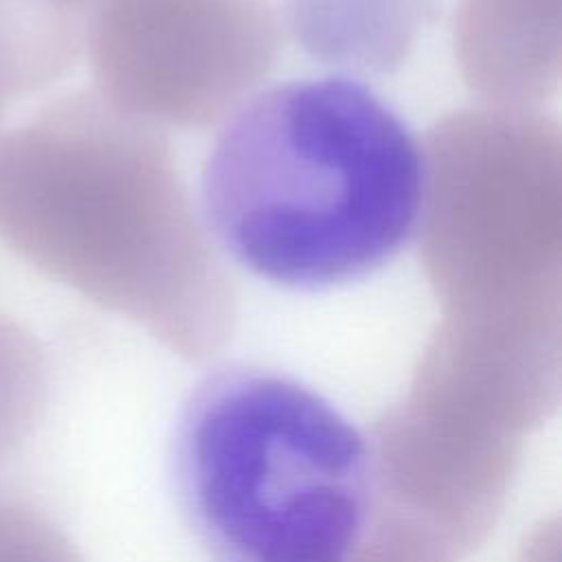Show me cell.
Returning a JSON list of instances; mask_svg holds the SVG:
<instances>
[{"label":"cell","instance_id":"1","mask_svg":"<svg viewBox=\"0 0 562 562\" xmlns=\"http://www.w3.org/2000/svg\"><path fill=\"white\" fill-rule=\"evenodd\" d=\"M169 145L99 92H72L0 138V241L42 274L187 358L235 318Z\"/></svg>","mask_w":562,"mask_h":562},{"label":"cell","instance_id":"2","mask_svg":"<svg viewBox=\"0 0 562 562\" xmlns=\"http://www.w3.org/2000/svg\"><path fill=\"white\" fill-rule=\"evenodd\" d=\"M426 158L406 123L347 77L270 86L241 101L202 167L209 237L292 290L367 279L415 237Z\"/></svg>","mask_w":562,"mask_h":562},{"label":"cell","instance_id":"3","mask_svg":"<svg viewBox=\"0 0 562 562\" xmlns=\"http://www.w3.org/2000/svg\"><path fill=\"white\" fill-rule=\"evenodd\" d=\"M171 479L215 562H349L378 520L371 439L321 393L263 367L226 364L191 389Z\"/></svg>","mask_w":562,"mask_h":562},{"label":"cell","instance_id":"4","mask_svg":"<svg viewBox=\"0 0 562 562\" xmlns=\"http://www.w3.org/2000/svg\"><path fill=\"white\" fill-rule=\"evenodd\" d=\"M422 255L446 312L560 305V134L529 110L459 112L428 138Z\"/></svg>","mask_w":562,"mask_h":562},{"label":"cell","instance_id":"5","mask_svg":"<svg viewBox=\"0 0 562 562\" xmlns=\"http://www.w3.org/2000/svg\"><path fill=\"white\" fill-rule=\"evenodd\" d=\"M83 42L105 101L206 125L272 68L279 20L270 0H101Z\"/></svg>","mask_w":562,"mask_h":562},{"label":"cell","instance_id":"6","mask_svg":"<svg viewBox=\"0 0 562 562\" xmlns=\"http://www.w3.org/2000/svg\"><path fill=\"white\" fill-rule=\"evenodd\" d=\"M454 44L468 81L520 110L558 81V0H468Z\"/></svg>","mask_w":562,"mask_h":562},{"label":"cell","instance_id":"7","mask_svg":"<svg viewBox=\"0 0 562 562\" xmlns=\"http://www.w3.org/2000/svg\"><path fill=\"white\" fill-rule=\"evenodd\" d=\"M432 18L430 0H288L285 22L312 57L362 72L397 68Z\"/></svg>","mask_w":562,"mask_h":562},{"label":"cell","instance_id":"8","mask_svg":"<svg viewBox=\"0 0 562 562\" xmlns=\"http://www.w3.org/2000/svg\"><path fill=\"white\" fill-rule=\"evenodd\" d=\"M79 11L59 0H0V90L33 94L77 61L86 29Z\"/></svg>","mask_w":562,"mask_h":562},{"label":"cell","instance_id":"9","mask_svg":"<svg viewBox=\"0 0 562 562\" xmlns=\"http://www.w3.org/2000/svg\"><path fill=\"white\" fill-rule=\"evenodd\" d=\"M48 386L40 342L0 314V457L26 439L40 419Z\"/></svg>","mask_w":562,"mask_h":562},{"label":"cell","instance_id":"10","mask_svg":"<svg viewBox=\"0 0 562 562\" xmlns=\"http://www.w3.org/2000/svg\"><path fill=\"white\" fill-rule=\"evenodd\" d=\"M0 562H81L64 531L0 485Z\"/></svg>","mask_w":562,"mask_h":562},{"label":"cell","instance_id":"11","mask_svg":"<svg viewBox=\"0 0 562 562\" xmlns=\"http://www.w3.org/2000/svg\"><path fill=\"white\" fill-rule=\"evenodd\" d=\"M446 542L404 512L380 516L349 562H448Z\"/></svg>","mask_w":562,"mask_h":562},{"label":"cell","instance_id":"12","mask_svg":"<svg viewBox=\"0 0 562 562\" xmlns=\"http://www.w3.org/2000/svg\"><path fill=\"white\" fill-rule=\"evenodd\" d=\"M59 2L66 4V7H70V9H75V11H81V13H83L86 7L97 4V2H101V0H59Z\"/></svg>","mask_w":562,"mask_h":562},{"label":"cell","instance_id":"13","mask_svg":"<svg viewBox=\"0 0 562 562\" xmlns=\"http://www.w3.org/2000/svg\"><path fill=\"white\" fill-rule=\"evenodd\" d=\"M4 103H7V97L2 94V90H0V119H2V110H4Z\"/></svg>","mask_w":562,"mask_h":562}]
</instances>
